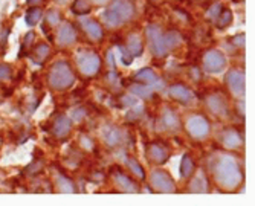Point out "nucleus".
<instances>
[{
  "label": "nucleus",
  "instance_id": "1",
  "mask_svg": "<svg viewBox=\"0 0 255 206\" xmlns=\"http://www.w3.org/2000/svg\"><path fill=\"white\" fill-rule=\"evenodd\" d=\"M145 32H147L150 49L156 57H164V55L170 54L182 43V35L177 31L162 32L159 26L150 25V26H147Z\"/></svg>",
  "mask_w": 255,
  "mask_h": 206
},
{
  "label": "nucleus",
  "instance_id": "2",
  "mask_svg": "<svg viewBox=\"0 0 255 206\" xmlns=\"http://www.w3.org/2000/svg\"><path fill=\"white\" fill-rule=\"evenodd\" d=\"M214 177L219 185L225 190H236L243 180L239 162L233 156L228 154L219 157L214 168Z\"/></svg>",
  "mask_w": 255,
  "mask_h": 206
},
{
  "label": "nucleus",
  "instance_id": "3",
  "mask_svg": "<svg viewBox=\"0 0 255 206\" xmlns=\"http://www.w3.org/2000/svg\"><path fill=\"white\" fill-rule=\"evenodd\" d=\"M106 25L110 28L121 26L134 17V6L128 0H113L103 14Z\"/></svg>",
  "mask_w": 255,
  "mask_h": 206
},
{
  "label": "nucleus",
  "instance_id": "4",
  "mask_svg": "<svg viewBox=\"0 0 255 206\" xmlns=\"http://www.w3.org/2000/svg\"><path fill=\"white\" fill-rule=\"evenodd\" d=\"M48 83L54 90H67L75 83V74L67 61H57L52 64L48 74Z\"/></svg>",
  "mask_w": 255,
  "mask_h": 206
},
{
  "label": "nucleus",
  "instance_id": "5",
  "mask_svg": "<svg viewBox=\"0 0 255 206\" xmlns=\"http://www.w3.org/2000/svg\"><path fill=\"white\" fill-rule=\"evenodd\" d=\"M77 64L80 72L86 77H94L101 69V58L94 51H83L77 58Z\"/></svg>",
  "mask_w": 255,
  "mask_h": 206
},
{
  "label": "nucleus",
  "instance_id": "6",
  "mask_svg": "<svg viewBox=\"0 0 255 206\" xmlns=\"http://www.w3.org/2000/svg\"><path fill=\"white\" fill-rule=\"evenodd\" d=\"M187 131L191 137H194L197 141L206 139L211 131L210 121H208L203 114H193L187 121Z\"/></svg>",
  "mask_w": 255,
  "mask_h": 206
},
{
  "label": "nucleus",
  "instance_id": "7",
  "mask_svg": "<svg viewBox=\"0 0 255 206\" xmlns=\"http://www.w3.org/2000/svg\"><path fill=\"white\" fill-rule=\"evenodd\" d=\"M150 183L157 193H176V182L164 170H154L150 174Z\"/></svg>",
  "mask_w": 255,
  "mask_h": 206
},
{
  "label": "nucleus",
  "instance_id": "8",
  "mask_svg": "<svg viewBox=\"0 0 255 206\" xmlns=\"http://www.w3.org/2000/svg\"><path fill=\"white\" fill-rule=\"evenodd\" d=\"M206 107L211 110V113H214L219 118H226L229 114V103L228 98L220 94V92H214V94H210L205 98Z\"/></svg>",
  "mask_w": 255,
  "mask_h": 206
},
{
  "label": "nucleus",
  "instance_id": "9",
  "mask_svg": "<svg viewBox=\"0 0 255 206\" xmlns=\"http://www.w3.org/2000/svg\"><path fill=\"white\" fill-rule=\"evenodd\" d=\"M226 67V57L217 51V49H213V51H208L203 57V69L206 72L210 74H219L222 72L223 69Z\"/></svg>",
  "mask_w": 255,
  "mask_h": 206
},
{
  "label": "nucleus",
  "instance_id": "10",
  "mask_svg": "<svg viewBox=\"0 0 255 206\" xmlns=\"http://www.w3.org/2000/svg\"><path fill=\"white\" fill-rule=\"evenodd\" d=\"M226 84L231 90V94H234L236 97H245L246 94V77L243 71H229L226 75Z\"/></svg>",
  "mask_w": 255,
  "mask_h": 206
},
{
  "label": "nucleus",
  "instance_id": "11",
  "mask_svg": "<svg viewBox=\"0 0 255 206\" xmlns=\"http://www.w3.org/2000/svg\"><path fill=\"white\" fill-rule=\"evenodd\" d=\"M159 124H160V128L164 131H177L180 128V119L177 116V113L170 107L162 110Z\"/></svg>",
  "mask_w": 255,
  "mask_h": 206
},
{
  "label": "nucleus",
  "instance_id": "12",
  "mask_svg": "<svg viewBox=\"0 0 255 206\" xmlns=\"http://www.w3.org/2000/svg\"><path fill=\"white\" fill-rule=\"evenodd\" d=\"M77 40H78V32L74 28V25H71L69 21L63 23L58 29V34H57L58 44L60 46H72Z\"/></svg>",
  "mask_w": 255,
  "mask_h": 206
},
{
  "label": "nucleus",
  "instance_id": "13",
  "mask_svg": "<svg viewBox=\"0 0 255 206\" xmlns=\"http://www.w3.org/2000/svg\"><path fill=\"white\" fill-rule=\"evenodd\" d=\"M168 94L173 100H176L180 104H190L194 100L193 90H190L187 86H183V84H173L168 89Z\"/></svg>",
  "mask_w": 255,
  "mask_h": 206
},
{
  "label": "nucleus",
  "instance_id": "14",
  "mask_svg": "<svg viewBox=\"0 0 255 206\" xmlns=\"http://www.w3.org/2000/svg\"><path fill=\"white\" fill-rule=\"evenodd\" d=\"M168 156H170L168 150L160 144H150L147 147V157L150 159V162H153L156 165L165 164L168 160Z\"/></svg>",
  "mask_w": 255,
  "mask_h": 206
},
{
  "label": "nucleus",
  "instance_id": "15",
  "mask_svg": "<svg viewBox=\"0 0 255 206\" xmlns=\"http://www.w3.org/2000/svg\"><path fill=\"white\" fill-rule=\"evenodd\" d=\"M81 26L84 29V32L87 34V37L94 41H100L104 37V29L100 23L94 18H83L81 20Z\"/></svg>",
  "mask_w": 255,
  "mask_h": 206
},
{
  "label": "nucleus",
  "instance_id": "16",
  "mask_svg": "<svg viewBox=\"0 0 255 206\" xmlns=\"http://www.w3.org/2000/svg\"><path fill=\"white\" fill-rule=\"evenodd\" d=\"M113 180L117 183V187L123 191V193H139V185L130 179L128 176H126L121 171H115L113 173Z\"/></svg>",
  "mask_w": 255,
  "mask_h": 206
},
{
  "label": "nucleus",
  "instance_id": "17",
  "mask_svg": "<svg viewBox=\"0 0 255 206\" xmlns=\"http://www.w3.org/2000/svg\"><path fill=\"white\" fill-rule=\"evenodd\" d=\"M243 139H242V136L237 130L234 128H228L223 131L222 134V144L223 147H226L228 150H234V148H239L242 145Z\"/></svg>",
  "mask_w": 255,
  "mask_h": 206
},
{
  "label": "nucleus",
  "instance_id": "18",
  "mask_svg": "<svg viewBox=\"0 0 255 206\" xmlns=\"http://www.w3.org/2000/svg\"><path fill=\"white\" fill-rule=\"evenodd\" d=\"M71 130H72V121L69 116H64V114L58 116L52 125V133L57 137H66L69 133H71Z\"/></svg>",
  "mask_w": 255,
  "mask_h": 206
},
{
  "label": "nucleus",
  "instance_id": "19",
  "mask_svg": "<svg viewBox=\"0 0 255 206\" xmlns=\"http://www.w3.org/2000/svg\"><path fill=\"white\" fill-rule=\"evenodd\" d=\"M126 46H127V51H128L130 57H139L144 52V41L139 34H130L127 37Z\"/></svg>",
  "mask_w": 255,
  "mask_h": 206
},
{
  "label": "nucleus",
  "instance_id": "20",
  "mask_svg": "<svg viewBox=\"0 0 255 206\" xmlns=\"http://www.w3.org/2000/svg\"><path fill=\"white\" fill-rule=\"evenodd\" d=\"M188 190L191 193H208L210 191V182H208V177L203 171L197 173V176L194 179H191Z\"/></svg>",
  "mask_w": 255,
  "mask_h": 206
},
{
  "label": "nucleus",
  "instance_id": "21",
  "mask_svg": "<svg viewBox=\"0 0 255 206\" xmlns=\"http://www.w3.org/2000/svg\"><path fill=\"white\" fill-rule=\"evenodd\" d=\"M49 55H51V48H49L48 43H38V44L34 46V49L31 51V58L37 64L44 63L46 60L49 58Z\"/></svg>",
  "mask_w": 255,
  "mask_h": 206
},
{
  "label": "nucleus",
  "instance_id": "22",
  "mask_svg": "<svg viewBox=\"0 0 255 206\" xmlns=\"http://www.w3.org/2000/svg\"><path fill=\"white\" fill-rule=\"evenodd\" d=\"M134 80L137 81H144L147 84H151V86H156V87H160L162 83H160V78L151 71V69L145 67V69H141L136 75H134Z\"/></svg>",
  "mask_w": 255,
  "mask_h": 206
},
{
  "label": "nucleus",
  "instance_id": "23",
  "mask_svg": "<svg viewBox=\"0 0 255 206\" xmlns=\"http://www.w3.org/2000/svg\"><path fill=\"white\" fill-rule=\"evenodd\" d=\"M103 136H104V141L109 145H112V147L113 145H120L123 142V133H121V130L117 128V127H113V125L106 127Z\"/></svg>",
  "mask_w": 255,
  "mask_h": 206
},
{
  "label": "nucleus",
  "instance_id": "24",
  "mask_svg": "<svg viewBox=\"0 0 255 206\" xmlns=\"http://www.w3.org/2000/svg\"><path fill=\"white\" fill-rule=\"evenodd\" d=\"M196 170V162H194V159L190 156V154H183L182 160H180V176L182 179H188L193 176Z\"/></svg>",
  "mask_w": 255,
  "mask_h": 206
},
{
  "label": "nucleus",
  "instance_id": "25",
  "mask_svg": "<svg viewBox=\"0 0 255 206\" xmlns=\"http://www.w3.org/2000/svg\"><path fill=\"white\" fill-rule=\"evenodd\" d=\"M128 90H130V94H133V95H136V97H139V98H144V100H148V98H151V95H153L151 89L147 87V86H144V84H141V83H134V84H131V86L128 87Z\"/></svg>",
  "mask_w": 255,
  "mask_h": 206
},
{
  "label": "nucleus",
  "instance_id": "26",
  "mask_svg": "<svg viewBox=\"0 0 255 206\" xmlns=\"http://www.w3.org/2000/svg\"><path fill=\"white\" fill-rule=\"evenodd\" d=\"M57 188L60 193H75L77 191L74 182L63 174H57Z\"/></svg>",
  "mask_w": 255,
  "mask_h": 206
},
{
  "label": "nucleus",
  "instance_id": "27",
  "mask_svg": "<svg viewBox=\"0 0 255 206\" xmlns=\"http://www.w3.org/2000/svg\"><path fill=\"white\" fill-rule=\"evenodd\" d=\"M231 21H233V11H231V9H222V12L216 18V26L219 29H226L231 25Z\"/></svg>",
  "mask_w": 255,
  "mask_h": 206
},
{
  "label": "nucleus",
  "instance_id": "28",
  "mask_svg": "<svg viewBox=\"0 0 255 206\" xmlns=\"http://www.w3.org/2000/svg\"><path fill=\"white\" fill-rule=\"evenodd\" d=\"M41 15H43V9L40 6H32L28 9L26 15H25V20L29 26H35L37 23L41 20Z\"/></svg>",
  "mask_w": 255,
  "mask_h": 206
},
{
  "label": "nucleus",
  "instance_id": "29",
  "mask_svg": "<svg viewBox=\"0 0 255 206\" xmlns=\"http://www.w3.org/2000/svg\"><path fill=\"white\" fill-rule=\"evenodd\" d=\"M126 162H127V167L130 168V171H131L137 179H141V180H144V179H145L144 168L141 167V164H139L136 159H133V157H127V159H126Z\"/></svg>",
  "mask_w": 255,
  "mask_h": 206
},
{
  "label": "nucleus",
  "instance_id": "30",
  "mask_svg": "<svg viewBox=\"0 0 255 206\" xmlns=\"http://www.w3.org/2000/svg\"><path fill=\"white\" fill-rule=\"evenodd\" d=\"M92 9L89 0H75L72 3V12L77 14V15H84V14H89Z\"/></svg>",
  "mask_w": 255,
  "mask_h": 206
},
{
  "label": "nucleus",
  "instance_id": "31",
  "mask_svg": "<svg viewBox=\"0 0 255 206\" xmlns=\"http://www.w3.org/2000/svg\"><path fill=\"white\" fill-rule=\"evenodd\" d=\"M12 77V67L9 64H0V83L8 81Z\"/></svg>",
  "mask_w": 255,
  "mask_h": 206
},
{
  "label": "nucleus",
  "instance_id": "32",
  "mask_svg": "<svg viewBox=\"0 0 255 206\" xmlns=\"http://www.w3.org/2000/svg\"><path fill=\"white\" fill-rule=\"evenodd\" d=\"M222 12V5L220 3H216V5H213L211 6V9L206 12V17L210 18V20H214L216 21V18L219 17V14Z\"/></svg>",
  "mask_w": 255,
  "mask_h": 206
},
{
  "label": "nucleus",
  "instance_id": "33",
  "mask_svg": "<svg viewBox=\"0 0 255 206\" xmlns=\"http://www.w3.org/2000/svg\"><path fill=\"white\" fill-rule=\"evenodd\" d=\"M60 12L55 11V9H51L48 11V14H46V20H48L51 25H57V23H60Z\"/></svg>",
  "mask_w": 255,
  "mask_h": 206
},
{
  "label": "nucleus",
  "instance_id": "34",
  "mask_svg": "<svg viewBox=\"0 0 255 206\" xmlns=\"http://www.w3.org/2000/svg\"><path fill=\"white\" fill-rule=\"evenodd\" d=\"M32 40H34V32H28L26 37H25V41H23V48H25V49L29 48V46H31L29 43H31Z\"/></svg>",
  "mask_w": 255,
  "mask_h": 206
},
{
  "label": "nucleus",
  "instance_id": "35",
  "mask_svg": "<svg viewBox=\"0 0 255 206\" xmlns=\"http://www.w3.org/2000/svg\"><path fill=\"white\" fill-rule=\"evenodd\" d=\"M80 141H81V142H83V145H84V147H87L89 150H90L92 147H94L92 144H89V142H90V139H89V137H86V136H81V139H80Z\"/></svg>",
  "mask_w": 255,
  "mask_h": 206
},
{
  "label": "nucleus",
  "instance_id": "36",
  "mask_svg": "<svg viewBox=\"0 0 255 206\" xmlns=\"http://www.w3.org/2000/svg\"><path fill=\"white\" fill-rule=\"evenodd\" d=\"M236 40H237V46H242V48H243V46H245V34H242V37L237 35Z\"/></svg>",
  "mask_w": 255,
  "mask_h": 206
},
{
  "label": "nucleus",
  "instance_id": "37",
  "mask_svg": "<svg viewBox=\"0 0 255 206\" xmlns=\"http://www.w3.org/2000/svg\"><path fill=\"white\" fill-rule=\"evenodd\" d=\"M26 2H28L31 6H38V5L43 3V0H26Z\"/></svg>",
  "mask_w": 255,
  "mask_h": 206
},
{
  "label": "nucleus",
  "instance_id": "38",
  "mask_svg": "<svg viewBox=\"0 0 255 206\" xmlns=\"http://www.w3.org/2000/svg\"><path fill=\"white\" fill-rule=\"evenodd\" d=\"M94 3H97V5H104L106 2H109V0H92Z\"/></svg>",
  "mask_w": 255,
  "mask_h": 206
},
{
  "label": "nucleus",
  "instance_id": "39",
  "mask_svg": "<svg viewBox=\"0 0 255 206\" xmlns=\"http://www.w3.org/2000/svg\"><path fill=\"white\" fill-rule=\"evenodd\" d=\"M57 2L63 5V3H67V2H69V0H57Z\"/></svg>",
  "mask_w": 255,
  "mask_h": 206
}]
</instances>
